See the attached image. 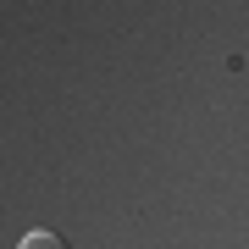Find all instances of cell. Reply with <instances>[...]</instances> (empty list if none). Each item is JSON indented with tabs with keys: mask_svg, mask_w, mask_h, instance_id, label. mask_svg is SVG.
Wrapping results in <instances>:
<instances>
[{
	"mask_svg": "<svg viewBox=\"0 0 249 249\" xmlns=\"http://www.w3.org/2000/svg\"><path fill=\"white\" fill-rule=\"evenodd\" d=\"M17 249H72L61 232H50V227H34V232H22V244Z\"/></svg>",
	"mask_w": 249,
	"mask_h": 249,
	"instance_id": "obj_1",
	"label": "cell"
}]
</instances>
